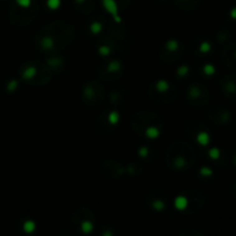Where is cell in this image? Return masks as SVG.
Instances as JSON below:
<instances>
[{
  "label": "cell",
  "mask_w": 236,
  "mask_h": 236,
  "mask_svg": "<svg viewBox=\"0 0 236 236\" xmlns=\"http://www.w3.org/2000/svg\"><path fill=\"white\" fill-rule=\"evenodd\" d=\"M232 16H234V17H236V9H234V11L232 12Z\"/></svg>",
  "instance_id": "cell-1"
}]
</instances>
